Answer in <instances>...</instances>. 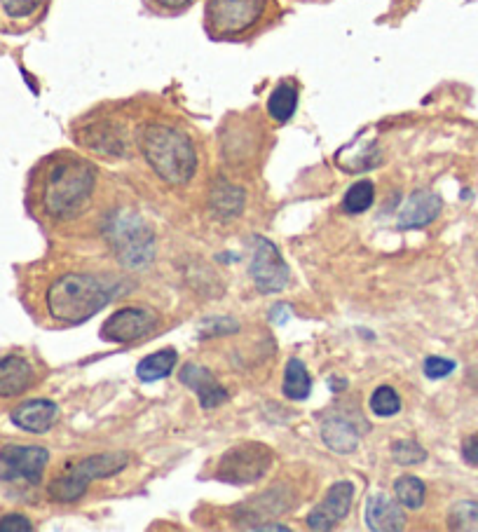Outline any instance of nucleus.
<instances>
[{"label": "nucleus", "mask_w": 478, "mask_h": 532, "mask_svg": "<svg viewBox=\"0 0 478 532\" xmlns=\"http://www.w3.org/2000/svg\"><path fill=\"white\" fill-rule=\"evenodd\" d=\"M139 148L150 169L169 186H183L193 179L197 153L193 141L179 127L165 122H148L139 129Z\"/></svg>", "instance_id": "obj_1"}, {"label": "nucleus", "mask_w": 478, "mask_h": 532, "mask_svg": "<svg viewBox=\"0 0 478 532\" xmlns=\"http://www.w3.org/2000/svg\"><path fill=\"white\" fill-rule=\"evenodd\" d=\"M97 186V169L75 155H59L43 181V207L54 218L78 214Z\"/></svg>", "instance_id": "obj_2"}, {"label": "nucleus", "mask_w": 478, "mask_h": 532, "mask_svg": "<svg viewBox=\"0 0 478 532\" xmlns=\"http://www.w3.org/2000/svg\"><path fill=\"white\" fill-rule=\"evenodd\" d=\"M113 300V289L99 277L71 275L59 277L47 289L45 305L52 319L64 324H83L87 319L97 315Z\"/></svg>", "instance_id": "obj_3"}, {"label": "nucleus", "mask_w": 478, "mask_h": 532, "mask_svg": "<svg viewBox=\"0 0 478 532\" xmlns=\"http://www.w3.org/2000/svg\"><path fill=\"white\" fill-rule=\"evenodd\" d=\"M106 242L122 268L141 270L155 258V235L146 218L132 209H118L106 218Z\"/></svg>", "instance_id": "obj_4"}, {"label": "nucleus", "mask_w": 478, "mask_h": 532, "mask_svg": "<svg viewBox=\"0 0 478 532\" xmlns=\"http://www.w3.org/2000/svg\"><path fill=\"white\" fill-rule=\"evenodd\" d=\"M127 465L129 455L122 453V450L92 455V458L75 462L64 474H59L57 479L50 483V488H47V495H50L52 502L59 504L78 502L80 497L87 493V486H90L94 479H108V476L120 474Z\"/></svg>", "instance_id": "obj_5"}, {"label": "nucleus", "mask_w": 478, "mask_h": 532, "mask_svg": "<svg viewBox=\"0 0 478 532\" xmlns=\"http://www.w3.org/2000/svg\"><path fill=\"white\" fill-rule=\"evenodd\" d=\"M272 462H275V453L265 443H237L218 460L216 479L232 483V486H247V483L261 481Z\"/></svg>", "instance_id": "obj_6"}, {"label": "nucleus", "mask_w": 478, "mask_h": 532, "mask_svg": "<svg viewBox=\"0 0 478 532\" xmlns=\"http://www.w3.org/2000/svg\"><path fill=\"white\" fill-rule=\"evenodd\" d=\"M268 0H209L207 26L214 36H239L261 22Z\"/></svg>", "instance_id": "obj_7"}, {"label": "nucleus", "mask_w": 478, "mask_h": 532, "mask_svg": "<svg viewBox=\"0 0 478 532\" xmlns=\"http://www.w3.org/2000/svg\"><path fill=\"white\" fill-rule=\"evenodd\" d=\"M50 450L43 446H3L0 448V483H26L38 486L43 481Z\"/></svg>", "instance_id": "obj_8"}, {"label": "nucleus", "mask_w": 478, "mask_h": 532, "mask_svg": "<svg viewBox=\"0 0 478 532\" xmlns=\"http://www.w3.org/2000/svg\"><path fill=\"white\" fill-rule=\"evenodd\" d=\"M249 275L261 293H279L289 284V265L279 254V249L265 237H254V254H251Z\"/></svg>", "instance_id": "obj_9"}, {"label": "nucleus", "mask_w": 478, "mask_h": 532, "mask_svg": "<svg viewBox=\"0 0 478 532\" xmlns=\"http://www.w3.org/2000/svg\"><path fill=\"white\" fill-rule=\"evenodd\" d=\"M157 326V315L143 308H122L101 326V338L108 343H134L146 338Z\"/></svg>", "instance_id": "obj_10"}, {"label": "nucleus", "mask_w": 478, "mask_h": 532, "mask_svg": "<svg viewBox=\"0 0 478 532\" xmlns=\"http://www.w3.org/2000/svg\"><path fill=\"white\" fill-rule=\"evenodd\" d=\"M352 500H354V486L350 481L333 483V488H329V493H326L324 500L310 511V516H307V525L319 532L331 530L333 525H338L347 514H350Z\"/></svg>", "instance_id": "obj_11"}, {"label": "nucleus", "mask_w": 478, "mask_h": 532, "mask_svg": "<svg viewBox=\"0 0 478 532\" xmlns=\"http://www.w3.org/2000/svg\"><path fill=\"white\" fill-rule=\"evenodd\" d=\"M441 197L432 193V190H415L408 197L404 207L399 211V228L401 230H413V228H425L441 214Z\"/></svg>", "instance_id": "obj_12"}, {"label": "nucleus", "mask_w": 478, "mask_h": 532, "mask_svg": "<svg viewBox=\"0 0 478 532\" xmlns=\"http://www.w3.org/2000/svg\"><path fill=\"white\" fill-rule=\"evenodd\" d=\"M179 380L197 394V399H200V406L207 408V411L221 406L223 401L228 399V394H225L221 383H218V380L214 378V373H211L209 368H204V366L186 364L179 375Z\"/></svg>", "instance_id": "obj_13"}, {"label": "nucleus", "mask_w": 478, "mask_h": 532, "mask_svg": "<svg viewBox=\"0 0 478 532\" xmlns=\"http://www.w3.org/2000/svg\"><path fill=\"white\" fill-rule=\"evenodd\" d=\"M59 418V408L50 399H31L12 411V422L31 434H45Z\"/></svg>", "instance_id": "obj_14"}, {"label": "nucleus", "mask_w": 478, "mask_h": 532, "mask_svg": "<svg viewBox=\"0 0 478 532\" xmlns=\"http://www.w3.org/2000/svg\"><path fill=\"white\" fill-rule=\"evenodd\" d=\"M366 525L375 532H399L406 528V516L399 502L385 493L371 495L366 502Z\"/></svg>", "instance_id": "obj_15"}, {"label": "nucleus", "mask_w": 478, "mask_h": 532, "mask_svg": "<svg viewBox=\"0 0 478 532\" xmlns=\"http://www.w3.org/2000/svg\"><path fill=\"white\" fill-rule=\"evenodd\" d=\"M33 366L24 357L10 354L0 359V397L12 399L24 394L33 385Z\"/></svg>", "instance_id": "obj_16"}, {"label": "nucleus", "mask_w": 478, "mask_h": 532, "mask_svg": "<svg viewBox=\"0 0 478 532\" xmlns=\"http://www.w3.org/2000/svg\"><path fill=\"white\" fill-rule=\"evenodd\" d=\"M322 439L336 453H354L359 446V432L345 418H331L324 422Z\"/></svg>", "instance_id": "obj_17"}, {"label": "nucleus", "mask_w": 478, "mask_h": 532, "mask_svg": "<svg viewBox=\"0 0 478 532\" xmlns=\"http://www.w3.org/2000/svg\"><path fill=\"white\" fill-rule=\"evenodd\" d=\"M176 361H179V354L167 347V350L153 352L146 359H141L139 366H136V375H139L141 383H157V380L167 378L174 371Z\"/></svg>", "instance_id": "obj_18"}, {"label": "nucleus", "mask_w": 478, "mask_h": 532, "mask_svg": "<svg viewBox=\"0 0 478 532\" xmlns=\"http://www.w3.org/2000/svg\"><path fill=\"white\" fill-rule=\"evenodd\" d=\"M310 390H312V380H310V373H307V366L300 359H289V364H286V371H284V385H282L284 397L291 401H303L310 397Z\"/></svg>", "instance_id": "obj_19"}, {"label": "nucleus", "mask_w": 478, "mask_h": 532, "mask_svg": "<svg viewBox=\"0 0 478 532\" xmlns=\"http://www.w3.org/2000/svg\"><path fill=\"white\" fill-rule=\"evenodd\" d=\"M211 207L218 216L232 218L242 214L244 209V190L237 186H230L228 181H218L214 190H211Z\"/></svg>", "instance_id": "obj_20"}, {"label": "nucleus", "mask_w": 478, "mask_h": 532, "mask_svg": "<svg viewBox=\"0 0 478 532\" xmlns=\"http://www.w3.org/2000/svg\"><path fill=\"white\" fill-rule=\"evenodd\" d=\"M298 108V87L293 83H279L268 99V113L272 120L289 122Z\"/></svg>", "instance_id": "obj_21"}, {"label": "nucleus", "mask_w": 478, "mask_h": 532, "mask_svg": "<svg viewBox=\"0 0 478 532\" xmlns=\"http://www.w3.org/2000/svg\"><path fill=\"white\" fill-rule=\"evenodd\" d=\"M448 528L460 532H478V502L462 500L448 511Z\"/></svg>", "instance_id": "obj_22"}, {"label": "nucleus", "mask_w": 478, "mask_h": 532, "mask_svg": "<svg viewBox=\"0 0 478 532\" xmlns=\"http://www.w3.org/2000/svg\"><path fill=\"white\" fill-rule=\"evenodd\" d=\"M394 493L399 504H404L408 509H420L425 502V483L418 476H401L394 483Z\"/></svg>", "instance_id": "obj_23"}, {"label": "nucleus", "mask_w": 478, "mask_h": 532, "mask_svg": "<svg viewBox=\"0 0 478 532\" xmlns=\"http://www.w3.org/2000/svg\"><path fill=\"white\" fill-rule=\"evenodd\" d=\"M375 200V186L371 181H359L347 190L343 197V209L347 214H364L373 207Z\"/></svg>", "instance_id": "obj_24"}, {"label": "nucleus", "mask_w": 478, "mask_h": 532, "mask_svg": "<svg viewBox=\"0 0 478 532\" xmlns=\"http://www.w3.org/2000/svg\"><path fill=\"white\" fill-rule=\"evenodd\" d=\"M371 411L375 415H380V418H392L401 411V397L396 394L394 387H387L382 385L378 390L373 392L371 397Z\"/></svg>", "instance_id": "obj_25"}, {"label": "nucleus", "mask_w": 478, "mask_h": 532, "mask_svg": "<svg viewBox=\"0 0 478 532\" xmlns=\"http://www.w3.org/2000/svg\"><path fill=\"white\" fill-rule=\"evenodd\" d=\"M392 458L396 465L408 467V465H420L427 460V450L415 441H399L392 450Z\"/></svg>", "instance_id": "obj_26"}, {"label": "nucleus", "mask_w": 478, "mask_h": 532, "mask_svg": "<svg viewBox=\"0 0 478 532\" xmlns=\"http://www.w3.org/2000/svg\"><path fill=\"white\" fill-rule=\"evenodd\" d=\"M3 3V10L8 12L10 17H31L33 12H36L40 5H43V0H0Z\"/></svg>", "instance_id": "obj_27"}, {"label": "nucleus", "mask_w": 478, "mask_h": 532, "mask_svg": "<svg viewBox=\"0 0 478 532\" xmlns=\"http://www.w3.org/2000/svg\"><path fill=\"white\" fill-rule=\"evenodd\" d=\"M455 371V361L453 359H443V357H429L425 361V375L432 380L448 378L450 373Z\"/></svg>", "instance_id": "obj_28"}, {"label": "nucleus", "mask_w": 478, "mask_h": 532, "mask_svg": "<svg viewBox=\"0 0 478 532\" xmlns=\"http://www.w3.org/2000/svg\"><path fill=\"white\" fill-rule=\"evenodd\" d=\"M33 523L22 514H8L0 518V532H31Z\"/></svg>", "instance_id": "obj_29"}, {"label": "nucleus", "mask_w": 478, "mask_h": 532, "mask_svg": "<svg viewBox=\"0 0 478 532\" xmlns=\"http://www.w3.org/2000/svg\"><path fill=\"white\" fill-rule=\"evenodd\" d=\"M462 455L469 465H478V434L469 436V439L462 443Z\"/></svg>", "instance_id": "obj_30"}, {"label": "nucleus", "mask_w": 478, "mask_h": 532, "mask_svg": "<svg viewBox=\"0 0 478 532\" xmlns=\"http://www.w3.org/2000/svg\"><path fill=\"white\" fill-rule=\"evenodd\" d=\"M157 3H160L162 8H167V10H179V8H183V5H188L190 0H157Z\"/></svg>", "instance_id": "obj_31"}]
</instances>
